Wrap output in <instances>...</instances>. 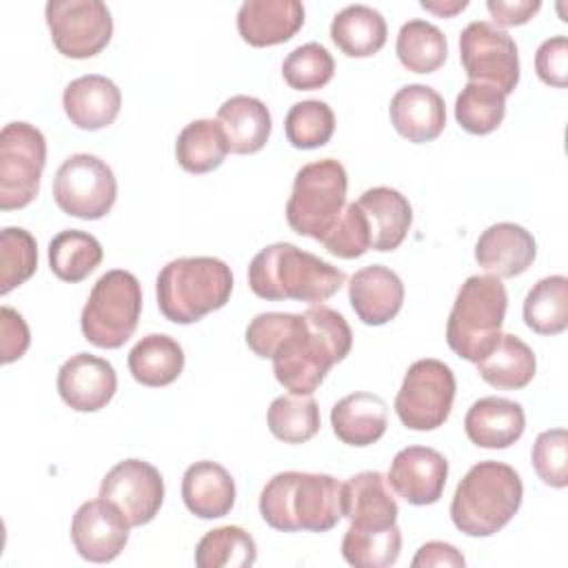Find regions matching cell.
<instances>
[{"mask_svg":"<svg viewBox=\"0 0 568 568\" xmlns=\"http://www.w3.org/2000/svg\"><path fill=\"white\" fill-rule=\"evenodd\" d=\"M118 197L113 169L98 155H69L53 178V200L58 209L71 217L100 220Z\"/></svg>","mask_w":568,"mask_h":568,"instance_id":"cell-11","label":"cell"},{"mask_svg":"<svg viewBox=\"0 0 568 568\" xmlns=\"http://www.w3.org/2000/svg\"><path fill=\"white\" fill-rule=\"evenodd\" d=\"M532 466L537 477L552 488L568 486V433L566 428H550L537 435L532 444Z\"/></svg>","mask_w":568,"mask_h":568,"instance_id":"cell-44","label":"cell"},{"mask_svg":"<svg viewBox=\"0 0 568 568\" xmlns=\"http://www.w3.org/2000/svg\"><path fill=\"white\" fill-rule=\"evenodd\" d=\"M142 313V288L133 273L111 268L98 277L80 313L87 342L98 348H120L133 337Z\"/></svg>","mask_w":568,"mask_h":568,"instance_id":"cell-8","label":"cell"},{"mask_svg":"<svg viewBox=\"0 0 568 568\" xmlns=\"http://www.w3.org/2000/svg\"><path fill=\"white\" fill-rule=\"evenodd\" d=\"M399 62L413 73H433L437 71L448 55L446 36L426 20H408L402 24L395 42Z\"/></svg>","mask_w":568,"mask_h":568,"instance_id":"cell-35","label":"cell"},{"mask_svg":"<svg viewBox=\"0 0 568 568\" xmlns=\"http://www.w3.org/2000/svg\"><path fill=\"white\" fill-rule=\"evenodd\" d=\"M457 382L448 364L435 357L408 366L395 397V413L410 430H435L444 426L455 402Z\"/></svg>","mask_w":568,"mask_h":568,"instance_id":"cell-10","label":"cell"},{"mask_svg":"<svg viewBox=\"0 0 568 568\" xmlns=\"http://www.w3.org/2000/svg\"><path fill=\"white\" fill-rule=\"evenodd\" d=\"M524 322L539 335H559L568 326V277H541L524 300Z\"/></svg>","mask_w":568,"mask_h":568,"instance_id":"cell-34","label":"cell"},{"mask_svg":"<svg viewBox=\"0 0 568 568\" xmlns=\"http://www.w3.org/2000/svg\"><path fill=\"white\" fill-rule=\"evenodd\" d=\"M47 164V140L29 122H9L0 131V209L31 204L40 191Z\"/></svg>","mask_w":568,"mask_h":568,"instance_id":"cell-9","label":"cell"},{"mask_svg":"<svg viewBox=\"0 0 568 568\" xmlns=\"http://www.w3.org/2000/svg\"><path fill=\"white\" fill-rule=\"evenodd\" d=\"M466 437L479 448H508L526 430L521 404L488 395L470 404L464 417Z\"/></svg>","mask_w":568,"mask_h":568,"instance_id":"cell-24","label":"cell"},{"mask_svg":"<svg viewBox=\"0 0 568 568\" xmlns=\"http://www.w3.org/2000/svg\"><path fill=\"white\" fill-rule=\"evenodd\" d=\"M384 16L368 4H348L333 16L331 40L348 58L375 55L386 44Z\"/></svg>","mask_w":568,"mask_h":568,"instance_id":"cell-30","label":"cell"},{"mask_svg":"<svg viewBox=\"0 0 568 568\" xmlns=\"http://www.w3.org/2000/svg\"><path fill=\"white\" fill-rule=\"evenodd\" d=\"M0 335H2V357H0L2 364H11L20 359L31 344V333L24 317L11 306L0 308Z\"/></svg>","mask_w":568,"mask_h":568,"instance_id":"cell-46","label":"cell"},{"mask_svg":"<svg viewBox=\"0 0 568 568\" xmlns=\"http://www.w3.org/2000/svg\"><path fill=\"white\" fill-rule=\"evenodd\" d=\"M506 95L484 82H466L455 100L457 124L473 135H488L504 122Z\"/></svg>","mask_w":568,"mask_h":568,"instance_id":"cell-38","label":"cell"},{"mask_svg":"<svg viewBox=\"0 0 568 568\" xmlns=\"http://www.w3.org/2000/svg\"><path fill=\"white\" fill-rule=\"evenodd\" d=\"M217 122L224 129L229 151L248 155L264 149L271 135V111L253 95H233L217 109Z\"/></svg>","mask_w":568,"mask_h":568,"instance_id":"cell-28","label":"cell"},{"mask_svg":"<svg viewBox=\"0 0 568 568\" xmlns=\"http://www.w3.org/2000/svg\"><path fill=\"white\" fill-rule=\"evenodd\" d=\"M331 426L339 442L348 446H371L386 433L388 406L379 395L357 390L344 395L331 408Z\"/></svg>","mask_w":568,"mask_h":568,"instance_id":"cell-27","label":"cell"},{"mask_svg":"<svg viewBox=\"0 0 568 568\" xmlns=\"http://www.w3.org/2000/svg\"><path fill=\"white\" fill-rule=\"evenodd\" d=\"M38 268L36 237L20 226H7L0 233V295L24 284Z\"/></svg>","mask_w":568,"mask_h":568,"instance_id":"cell-41","label":"cell"},{"mask_svg":"<svg viewBox=\"0 0 568 568\" xmlns=\"http://www.w3.org/2000/svg\"><path fill=\"white\" fill-rule=\"evenodd\" d=\"M448 479L446 457L430 446L402 448L388 468V486L413 506H430L439 501Z\"/></svg>","mask_w":568,"mask_h":568,"instance_id":"cell-16","label":"cell"},{"mask_svg":"<svg viewBox=\"0 0 568 568\" xmlns=\"http://www.w3.org/2000/svg\"><path fill=\"white\" fill-rule=\"evenodd\" d=\"M459 60L468 82H484L513 93L519 82V51L515 40L497 24L475 20L459 33Z\"/></svg>","mask_w":568,"mask_h":568,"instance_id":"cell-12","label":"cell"},{"mask_svg":"<svg viewBox=\"0 0 568 568\" xmlns=\"http://www.w3.org/2000/svg\"><path fill=\"white\" fill-rule=\"evenodd\" d=\"M322 246L331 255L342 260H355V257H362L366 251H371L368 220L357 202H351L344 206L337 224L322 240Z\"/></svg>","mask_w":568,"mask_h":568,"instance_id":"cell-43","label":"cell"},{"mask_svg":"<svg viewBox=\"0 0 568 568\" xmlns=\"http://www.w3.org/2000/svg\"><path fill=\"white\" fill-rule=\"evenodd\" d=\"M342 510L353 528L384 530L397 524L399 506L379 470H362L344 484Z\"/></svg>","mask_w":568,"mask_h":568,"instance_id":"cell-20","label":"cell"},{"mask_svg":"<svg viewBox=\"0 0 568 568\" xmlns=\"http://www.w3.org/2000/svg\"><path fill=\"white\" fill-rule=\"evenodd\" d=\"M342 490L344 484L333 475L284 470L264 484L257 506L280 532H326L344 517Z\"/></svg>","mask_w":568,"mask_h":568,"instance_id":"cell-2","label":"cell"},{"mask_svg":"<svg viewBox=\"0 0 568 568\" xmlns=\"http://www.w3.org/2000/svg\"><path fill=\"white\" fill-rule=\"evenodd\" d=\"M255 559V539L242 526L213 528L195 546V566L200 568H248Z\"/></svg>","mask_w":568,"mask_h":568,"instance_id":"cell-37","label":"cell"},{"mask_svg":"<svg viewBox=\"0 0 568 568\" xmlns=\"http://www.w3.org/2000/svg\"><path fill=\"white\" fill-rule=\"evenodd\" d=\"M304 24L300 0H246L237 9V31L251 47H273L291 40Z\"/></svg>","mask_w":568,"mask_h":568,"instance_id":"cell-22","label":"cell"},{"mask_svg":"<svg viewBox=\"0 0 568 568\" xmlns=\"http://www.w3.org/2000/svg\"><path fill=\"white\" fill-rule=\"evenodd\" d=\"M335 73V60L320 42H306L295 47L282 62V75L295 91H315L331 82Z\"/></svg>","mask_w":568,"mask_h":568,"instance_id":"cell-42","label":"cell"},{"mask_svg":"<svg viewBox=\"0 0 568 568\" xmlns=\"http://www.w3.org/2000/svg\"><path fill=\"white\" fill-rule=\"evenodd\" d=\"M390 124L408 142L424 144L435 140L446 126L444 98L428 84H406L388 106Z\"/></svg>","mask_w":568,"mask_h":568,"instance_id":"cell-21","label":"cell"},{"mask_svg":"<svg viewBox=\"0 0 568 568\" xmlns=\"http://www.w3.org/2000/svg\"><path fill=\"white\" fill-rule=\"evenodd\" d=\"M182 499L195 517L217 519L229 515L235 504V481L222 464L200 459L182 475Z\"/></svg>","mask_w":568,"mask_h":568,"instance_id":"cell-25","label":"cell"},{"mask_svg":"<svg viewBox=\"0 0 568 568\" xmlns=\"http://www.w3.org/2000/svg\"><path fill=\"white\" fill-rule=\"evenodd\" d=\"M246 346L273 362L275 379L295 395H311L353 346L342 313L313 304L304 313H260L246 326Z\"/></svg>","mask_w":568,"mask_h":568,"instance_id":"cell-1","label":"cell"},{"mask_svg":"<svg viewBox=\"0 0 568 568\" xmlns=\"http://www.w3.org/2000/svg\"><path fill=\"white\" fill-rule=\"evenodd\" d=\"M118 390V375L111 362L91 353L71 355L58 371V393L78 413L104 408Z\"/></svg>","mask_w":568,"mask_h":568,"instance_id":"cell-17","label":"cell"},{"mask_svg":"<svg viewBox=\"0 0 568 568\" xmlns=\"http://www.w3.org/2000/svg\"><path fill=\"white\" fill-rule=\"evenodd\" d=\"M348 302L364 324L382 326L402 311L404 282L388 266H364L348 280Z\"/></svg>","mask_w":568,"mask_h":568,"instance_id":"cell-19","label":"cell"},{"mask_svg":"<svg viewBox=\"0 0 568 568\" xmlns=\"http://www.w3.org/2000/svg\"><path fill=\"white\" fill-rule=\"evenodd\" d=\"M402 530L390 526L384 530H359L348 526L342 539V557L355 568H388L399 559Z\"/></svg>","mask_w":568,"mask_h":568,"instance_id":"cell-39","label":"cell"},{"mask_svg":"<svg viewBox=\"0 0 568 568\" xmlns=\"http://www.w3.org/2000/svg\"><path fill=\"white\" fill-rule=\"evenodd\" d=\"M486 9L490 11L493 20L501 27H517L526 24L539 9V0H488Z\"/></svg>","mask_w":568,"mask_h":568,"instance_id":"cell-47","label":"cell"},{"mask_svg":"<svg viewBox=\"0 0 568 568\" xmlns=\"http://www.w3.org/2000/svg\"><path fill=\"white\" fill-rule=\"evenodd\" d=\"M335 131V113L324 100L295 102L284 118L286 140L295 149L324 146Z\"/></svg>","mask_w":568,"mask_h":568,"instance_id":"cell-40","label":"cell"},{"mask_svg":"<svg viewBox=\"0 0 568 568\" xmlns=\"http://www.w3.org/2000/svg\"><path fill=\"white\" fill-rule=\"evenodd\" d=\"M62 106L71 124L84 131H98L115 122L122 106V93L106 75L89 73L64 87Z\"/></svg>","mask_w":568,"mask_h":568,"instance_id":"cell-23","label":"cell"},{"mask_svg":"<svg viewBox=\"0 0 568 568\" xmlns=\"http://www.w3.org/2000/svg\"><path fill=\"white\" fill-rule=\"evenodd\" d=\"M346 282V273L288 242L264 246L248 264L251 291L271 302L322 304Z\"/></svg>","mask_w":568,"mask_h":568,"instance_id":"cell-3","label":"cell"},{"mask_svg":"<svg viewBox=\"0 0 568 568\" xmlns=\"http://www.w3.org/2000/svg\"><path fill=\"white\" fill-rule=\"evenodd\" d=\"M371 229V248L386 253L395 251L413 224V209L406 195L390 186H373L357 200Z\"/></svg>","mask_w":568,"mask_h":568,"instance_id":"cell-26","label":"cell"},{"mask_svg":"<svg viewBox=\"0 0 568 568\" xmlns=\"http://www.w3.org/2000/svg\"><path fill=\"white\" fill-rule=\"evenodd\" d=\"M266 424L273 437L284 444H304L313 439L322 426L320 406L311 395L275 397L266 410Z\"/></svg>","mask_w":568,"mask_h":568,"instance_id":"cell-36","label":"cell"},{"mask_svg":"<svg viewBox=\"0 0 568 568\" xmlns=\"http://www.w3.org/2000/svg\"><path fill=\"white\" fill-rule=\"evenodd\" d=\"M419 4H422V9L433 11L439 18H450V16L459 13V11H464L468 7V0H450V2H428V0H422Z\"/></svg>","mask_w":568,"mask_h":568,"instance_id":"cell-49","label":"cell"},{"mask_svg":"<svg viewBox=\"0 0 568 568\" xmlns=\"http://www.w3.org/2000/svg\"><path fill=\"white\" fill-rule=\"evenodd\" d=\"M131 524L102 497L84 501L71 519V541L78 555L93 564L113 561L129 541Z\"/></svg>","mask_w":568,"mask_h":568,"instance_id":"cell-15","label":"cell"},{"mask_svg":"<svg viewBox=\"0 0 568 568\" xmlns=\"http://www.w3.org/2000/svg\"><path fill=\"white\" fill-rule=\"evenodd\" d=\"M229 153L224 129L217 120H193L175 140L178 164L189 173H209L217 169Z\"/></svg>","mask_w":568,"mask_h":568,"instance_id":"cell-32","label":"cell"},{"mask_svg":"<svg viewBox=\"0 0 568 568\" xmlns=\"http://www.w3.org/2000/svg\"><path fill=\"white\" fill-rule=\"evenodd\" d=\"M53 47L71 60L98 55L113 36V18L100 0H49L44 7Z\"/></svg>","mask_w":568,"mask_h":568,"instance_id":"cell-13","label":"cell"},{"mask_svg":"<svg viewBox=\"0 0 568 568\" xmlns=\"http://www.w3.org/2000/svg\"><path fill=\"white\" fill-rule=\"evenodd\" d=\"M233 273L220 257H178L155 280L160 313L173 324H193L231 300Z\"/></svg>","mask_w":568,"mask_h":568,"instance_id":"cell-5","label":"cell"},{"mask_svg":"<svg viewBox=\"0 0 568 568\" xmlns=\"http://www.w3.org/2000/svg\"><path fill=\"white\" fill-rule=\"evenodd\" d=\"M104 251L98 237L78 229H64L49 242L51 273L62 282H82L102 262Z\"/></svg>","mask_w":568,"mask_h":568,"instance_id":"cell-33","label":"cell"},{"mask_svg":"<svg viewBox=\"0 0 568 568\" xmlns=\"http://www.w3.org/2000/svg\"><path fill=\"white\" fill-rule=\"evenodd\" d=\"M537 257V242L530 231L515 222L488 226L475 244V262L495 277H517Z\"/></svg>","mask_w":568,"mask_h":568,"instance_id":"cell-18","label":"cell"},{"mask_svg":"<svg viewBox=\"0 0 568 568\" xmlns=\"http://www.w3.org/2000/svg\"><path fill=\"white\" fill-rule=\"evenodd\" d=\"M410 564H413V568H439V566L464 568L466 559L453 544L426 541L424 546H419V550Z\"/></svg>","mask_w":568,"mask_h":568,"instance_id":"cell-48","label":"cell"},{"mask_svg":"<svg viewBox=\"0 0 568 568\" xmlns=\"http://www.w3.org/2000/svg\"><path fill=\"white\" fill-rule=\"evenodd\" d=\"M98 497L113 504L131 528L144 526L160 513L164 501V479L153 464L131 457L118 462L104 475Z\"/></svg>","mask_w":568,"mask_h":568,"instance_id":"cell-14","label":"cell"},{"mask_svg":"<svg viewBox=\"0 0 568 568\" xmlns=\"http://www.w3.org/2000/svg\"><path fill=\"white\" fill-rule=\"evenodd\" d=\"M475 364L479 377L501 390H519L528 386L537 371L532 348L513 333H501L497 344Z\"/></svg>","mask_w":568,"mask_h":568,"instance_id":"cell-29","label":"cell"},{"mask_svg":"<svg viewBox=\"0 0 568 568\" xmlns=\"http://www.w3.org/2000/svg\"><path fill=\"white\" fill-rule=\"evenodd\" d=\"M521 499L519 473L504 462L486 459L475 464L457 484L450 519L468 537H490L517 515Z\"/></svg>","mask_w":568,"mask_h":568,"instance_id":"cell-4","label":"cell"},{"mask_svg":"<svg viewBox=\"0 0 568 568\" xmlns=\"http://www.w3.org/2000/svg\"><path fill=\"white\" fill-rule=\"evenodd\" d=\"M535 69L541 82L564 89L568 84V40L552 36L544 40L535 53Z\"/></svg>","mask_w":568,"mask_h":568,"instance_id":"cell-45","label":"cell"},{"mask_svg":"<svg viewBox=\"0 0 568 568\" xmlns=\"http://www.w3.org/2000/svg\"><path fill=\"white\" fill-rule=\"evenodd\" d=\"M129 371L142 386L173 384L184 371V351L171 335L151 333L129 351Z\"/></svg>","mask_w":568,"mask_h":568,"instance_id":"cell-31","label":"cell"},{"mask_svg":"<svg viewBox=\"0 0 568 568\" xmlns=\"http://www.w3.org/2000/svg\"><path fill=\"white\" fill-rule=\"evenodd\" d=\"M348 175L342 162L324 158L304 164L293 180L286 202L288 226L304 237L322 242L337 224L346 206Z\"/></svg>","mask_w":568,"mask_h":568,"instance_id":"cell-7","label":"cell"},{"mask_svg":"<svg viewBox=\"0 0 568 568\" xmlns=\"http://www.w3.org/2000/svg\"><path fill=\"white\" fill-rule=\"evenodd\" d=\"M508 308L501 277L470 275L457 291L448 322L446 342L466 362H479L499 339Z\"/></svg>","mask_w":568,"mask_h":568,"instance_id":"cell-6","label":"cell"}]
</instances>
